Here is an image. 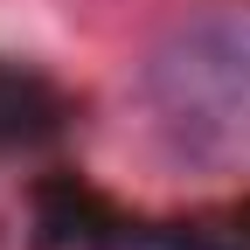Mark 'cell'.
I'll return each mask as SVG.
<instances>
[{
	"instance_id": "6da1fadb",
	"label": "cell",
	"mask_w": 250,
	"mask_h": 250,
	"mask_svg": "<svg viewBox=\"0 0 250 250\" xmlns=\"http://www.w3.org/2000/svg\"><path fill=\"white\" fill-rule=\"evenodd\" d=\"M146 118L181 160L223 167L250 153V7L181 21L139 70Z\"/></svg>"
}]
</instances>
